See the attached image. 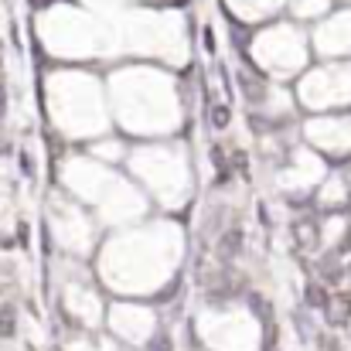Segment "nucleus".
<instances>
[{
    "instance_id": "nucleus-1",
    "label": "nucleus",
    "mask_w": 351,
    "mask_h": 351,
    "mask_svg": "<svg viewBox=\"0 0 351 351\" xmlns=\"http://www.w3.org/2000/svg\"><path fill=\"white\" fill-rule=\"evenodd\" d=\"M324 311H328V321H331V324H338V328H341V324H348L351 293H335V297L328 300V307H324Z\"/></svg>"
},
{
    "instance_id": "nucleus-2",
    "label": "nucleus",
    "mask_w": 351,
    "mask_h": 351,
    "mask_svg": "<svg viewBox=\"0 0 351 351\" xmlns=\"http://www.w3.org/2000/svg\"><path fill=\"white\" fill-rule=\"evenodd\" d=\"M293 239H297V245L314 249V245H317V229H314V222H297V226H293Z\"/></svg>"
},
{
    "instance_id": "nucleus-3",
    "label": "nucleus",
    "mask_w": 351,
    "mask_h": 351,
    "mask_svg": "<svg viewBox=\"0 0 351 351\" xmlns=\"http://www.w3.org/2000/svg\"><path fill=\"white\" fill-rule=\"evenodd\" d=\"M328 300H331V297L324 293V287H317V283L307 287V304H311V307H328Z\"/></svg>"
},
{
    "instance_id": "nucleus-4",
    "label": "nucleus",
    "mask_w": 351,
    "mask_h": 351,
    "mask_svg": "<svg viewBox=\"0 0 351 351\" xmlns=\"http://www.w3.org/2000/svg\"><path fill=\"white\" fill-rule=\"evenodd\" d=\"M0 335H3V338H10V335H14V311H10V307H3V311H0Z\"/></svg>"
},
{
    "instance_id": "nucleus-5",
    "label": "nucleus",
    "mask_w": 351,
    "mask_h": 351,
    "mask_svg": "<svg viewBox=\"0 0 351 351\" xmlns=\"http://www.w3.org/2000/svg\"><path fill=\"white\" fill-rule=\"evenodd\" d=\"M212 123H215V126H226V123H229V110H226V106H222V110H215V113H212Z\"/></svg>"
}]
</instances>
